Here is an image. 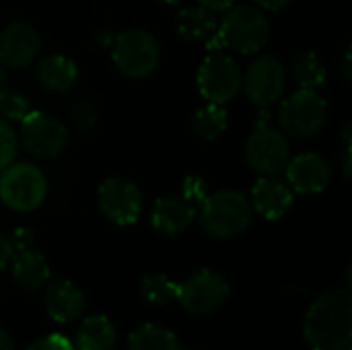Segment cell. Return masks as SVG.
Listing matches in <instances>:
<instances>
[{"mask_svg": "<svg viewBox=\"0 0 352 350\" xmlns=\"http://www.w3.org/2000/svg\"><path fill=\"white\" fill-rule=\"evenodd\" d=\"M305 340L311 350H352L351 289H330L311 303Z\"/></svg>", "mask_w": 352, "mask_h": 350, "instance_id": "obj_1", "label": "cell"}, {"mask_svg": "<svg viewBox=\"0 0 352 350\" xmlns=\"http://www.w3.org/2000/svg\"><path fill=\"white\" fill-rule=\"evenodd\" d=\"M254 210L250 198L237 190H219L200 202L196 219L214 239H235L243 235L252 223Z\"/></svg>", "mask_w": 352, "mask_h": 350, "instance_id": "obj_2", "label": "cell"}, {"mask_svg": "<svg viewBox=\"0 0 352 350\" xmlns=\"http://www.w3.org/2000/svg\"><path fill=\"white\" fill-rule=\"evenodd\" d=\"M217 39L241 56L258 54L270 41V21L256 4H233L219 23Z\"/></svg>", "mask_w": 352, "mask_h": 350, "instance_id": "obj_3", "label": "cell"}, {"mask_svg": "<svg viewBox=\"0 0 352 350\" xmlns=\"http://www.w3.org/2000/svg\"><path fill=\"white\" fill-rule=\"evenodd\" d=\"M47 198L45 173L29 161H12L0 171V200L14 212H33Z\"/></svg>", "mask_w": 352, "mask_h": 350, "instance_id": "obj_4", "label": "cell"}, {"mask_svg": "<svg viewBox=\"0 0 352 350\" xmlns=\"http://www.w3.org/2000/svg\"><path fill=\"white\" fill-rule=\"evenodd\" d=\"M111 62L128 78H144L153 74L161 60L157 37L140 27L116 33L111 43Z\"/></svg>", "mask_w": 352, "mask_h": 350, "instance_id": "obj_5", "label": "cell"}, {"mask_svg": "<svg viewBox=\"0 0 352 350\" xmlns=\"http://www.w3.org/2000/svg\"><path fill=\"white\" fill-rule=\"evenodd\" d=\"M328 122V103L314 89H299L278 109L280 132L293 138H311Z\"/></svg>", "mask_w": 352, "mask_h": 350, "instance_id": "obj_6", "label": "cell"}, {"mask_svg": "<svg viewBox=\"0 0 352 350\" xmlns=\"http://www.w3.org/2000/svg\"><path fill=\"white\" fill-rule=\"evenodd\" d=\"M231 293L229 281L210 268L198 270L177 283V303L192 316H206L221 307Z\"/></svg>", "mask_w": 352, "mask_h": 350, "instance_id": "obj_7", "label": "cell"}, {"mask_svg": "<svg viewBox=\"0 0 352 350\" xmlns=\"http://www.w3.org/2000/svg\"><path fill=\"white\" fill-rule=\"evenodd\" d=\"M19 144L39 159L58 157L68 144V128L62 120L45 111H31L21 120Z\"/></svg>", "mask_w": 352, "mask_h": 350, "instance_id": "obj_8", "label": "cell"}, {"mask_svg": "<svg viewBox=\"0 0 352 350\" xmlns=\"http://www.w3.org/2000/svg\"><path fill=\"white\" fill-rule=\"evenodd\" d=\"M200 95L208 103H229L241 89V70L229 54H210L196 72Z\"/></svg>", "mask_w": 352, "mask_h": 350, "instance_id": "obj_9", "label": "cell"}, {"mask_svg": "<svg viewBox=\"0 0 352 350\" xmlns=\"http://www.w3.org/2000/svg\"><path fill=\"white\" fill-rule=\"evenodd\" d=\"M291 159L289 136L272 126H258L245 142V161L260 175H278Z\"/></svg>", "mask_w": 352, "mask_h": 350, "instance_id": "obj_10", "label": "cell"}, {"mask_svg": "<svg viewBox=\"0 0 352 350\" xmlns=\"http://www.w3.org/2000/svg\"><path fill=\"white\" fill-rule=\"evenodd\" d=\"M97 202L101 212L116 225H134L144 208V196L138 184L128 177H107L97 190Z\"/></svg>", "mask_w": 352, "mask_h": 350, "instance_id": "obj_11", "label": "cell"}, {"mask_svg": "<svg viewBox=\"0 0 352 350\" xmlns=\"http://www.w3.org/2000/svg\"><path fill=\"white\" fill-rule=\"evenodd\" d=\"M241 87L254 105L270 107L285 95L287 68L274 56H258L241 74Z\"/></svg>", "mask_w": 352, "mask_h": 350, "instance_id": "obj_12", "label": "cell"}, {"mask_svg": "<svg viewBox=\"0 0 352 350\" xmlns=\"http://www.w3.org/2000/svg\"><path fill=\"white\" fill-rule=\"evenodd\" d=\"M287 184L295 194H320L332 182V165L318 153H301L291 157L287 167Z\"/></svg>", "mask_w": 352, "mask_h": 350, "instance_id": "obj_13", "label": "cell"}, {"mask_svg": "<svg viewBox=\"0 0 352 350\" xmlns=\"http://www.w3.org/2000/svg\"><path fill=\"white\" fill-rule=\"evenodd\" d=\"M41 47L39 33L33 25L25 21L8 23L0 33V62L6 68L29 66Z\"/></svg>", "mask_w": 352, "mask_h": 350, "instance_id": "obj_14", "label": "cell"}, {"mask_svg": "<svg viewBox=\"0 0 352 350\" xmlns=\"http://www.w3.org/2000/svg\"><path fill=\"white\" fill-rule=\"evenodd\" d=\"M295 200V192L287 184V179L278 175H260V179L252 188V210L258 212L266 221H278L285 217Z\"/></svg>", "mask_w": 352, "mask_h": 350, "instance_id": "obj_15", "label": "cell"}, {"mask_svg": "<svg viewBox=\"0 0 352 350\" xmlns=\"http://www.w3.org/2000/svg\"><path fill=\"white\" fill-rule=\"evenodd\" d=\"M196 215H198L196 206L186 198L161 196L153 206L151 225L161 235H179L196 221Z\"/></svg>", "mask_w": 352, "mask_h": 350, "instance_id": "obj_16", "label": "cell"}, {"mask_svg": "<svg viewBox=\"0 0 352 350\" xmlns=\"http://www.w3.org/2000/svg\"><path fill=\"white\" fill-rule=\"evenodd\" d=\"M43 305H45L47 316L56 324H68V322H74L82 314L85 297L74 283L56 281L47 287L45 297H43Z\"/></svg>", "mask_w": 352, "mask_h": 350, "instance_id": "obj_17", "label": "cell"}, {"mask_svg": "<svg viewBox=\"0 0 352 350\" xmlns=\"http://www.w3.org/2000/svg\"><path fill=\"white\" fill-rule=\"evenodd\" d=\"M37 80L45 91L64 95V93L72 91V87L76 85L78 66L72 58H68L64 54L45 56L37 64Z\"/></svg>", "mask_w": 352, "mask_h": 350, "instance_id": "obj_18", "label": "cell"}, {"mask_svg": "<svg viewBox=\"0 0 352 350\" xmlns=\"http://www.w3.org/2000/svg\"><path fill=\"white\" fill-rule=\"evenodd\" d=\"M217 29H219V21L214 12H210L208 8L200 4L184 6L175 14V31L184 41H190V43L210 41L217 37Z\"/></svg>", "mask_w": 352, "mask_h": 350, "instance_id": "obj_19", "label": "cell"}, {"mask_svg": "<svg viewBox=\"0 0 352 350\" xmlns=\"http://www.w3.org/2000/svg\"><path fill=\"white\" fill-rule=\"evenodd\" d=\"M12 278L19 289L27 293H35L43 289L50 281V264L43 254L25 250L19 254H12Z\"/></svg>", "mask_w": 352, "mask_h": 350, "instance_id": "obj_20", "label": "cell"}, {"mask_svg": "<svg viewBox=\"0 0 352 350\" xmlns=\"http://www.w3.org/2000/svg\"><path fill=\"white\" fill-rule=\"evenodd\" d=\"M289 72L301 89L318 91L328 80V68H326L324 60L314 50L297 52L289 62Z\"/></svg>", "mask_w": 352, "mask_h": 350, "instance_id": "obj_21", "label": "cell"}, {"mask_svg": "<svg viewBox=\"0 0 352 350\" xmlns=\"http://www.w3.org/2000/svg\"><path fill=\"white\" fill-rule=\"evenodd\" d=\"M74 350H111L116 344V328L105 316L87 318L74 338Z\"/></svg>", "mask_w": 352, "mask_h": 350, "instance_id": "obj_22", "label": "cell"}, {"mask_svg": "<svg viewBox=\"0 0 352 350\" xmlns=\"http://www.w3.org/2000/svg\"><path fill=\"white\" fill-rule=\"evenodd\" d=\"M229 126V111L221 103H206L200 107L192 118V130L202 140H217L227 132Z\"/></svg>", "mask_w": 352, "mask_h": 350, "instance_id": "obj_23", "label": "cell"}, {"mask_svg": "<svg viewBox=\"0 0 352 350\" xmlns=\"http://www.w3.org/2000/svg\"><path fill=\"white\" fill-rule=\"evenodd\" d=\"M128 350H186L177 336L157 324H144L136 328L128 338Z\"/></svg>", "mask_w": 352, "mask_h": 350, "instance_id": "obj_24", "label": "cell"}, {"mask_svg": "<svg viewBox=\"0 0 352 350\" xmlns=\"http://www.w3.org/2000/svg\"><path fill=\"white\" fill-rule=\"evenodd\" d=\"M138 291L151 305H169L177 299V283L165 274H144L138 283Z\"/></svg>", "mask_w": 352, "mask_h": 350, "instance_id": "obj_25", "label": "cell"}, {"mask_svg": "<svg viewBox=\"0 0 352 350\" xmlns=\"http://www.w3.org/2000/svg\"><path fill=\"white\" fill-rule=\"evenodd\" d=\"M31 101L29 97L14 89V87H2L0 89V118L8 122H21L31 113Z\"/></svg>", "mask_w": 352, "mask_h": 350, "instance_id": "obj_26", "label": "cell"}, {"mask_svg": "<svg viewBox=\"0 0 352 350\" xmlns=\"http://www.w3.org/2000/svg\"><path fill=\"white\" fill-rule=\"evenodd\" d=\"M97 107L91 99H76L70 105V124L78 134H89L97 124Z\"/></svg>", "mask_w": 352, "mask_h": 350, "instance_id": "obj_27", "label": "cell"}, {"mask_svg": "<svg viewBox=\"0 0 352 350\" xmlns=\"http://www.w3.org/2000/svg\"><path fill=\"white\" fill-rule=\"evenodd\" d=\"M16 153H19V134L6 120L0 118V171L16 159Z\"/></svg>", "mask_w": 352, "mask_h": 350, "instance_id": "obj_28", "label": "cell"}, {"mask_svg": "<svg viewBox=\"0 0 352 350\" xmlns=\"http://www.w3.org/2000/svg\"><path fill=\"white\" fill-rule=\"evenodd\" d=\"M340 163H342V175L349 182L352 173V122H344L340 130Z\"/></svg>", "mask_w": 352, "mask_h": 350, "instance_id": "obj_29", "label": "cell"}, {"mask_svg": "<svg viewBox=\"0 0 352 350\" xmlns=\"http://www.w3.org/2000/svg\"><path fill=\"white\" fill-rule=\"evenodd\" d=\"M208 196V190H206V182L198 175H188L184 179V186H182V198H186L188 202L196 204V202H202L204 198Z\"/></svg>", "mask_w": 352, "mask_h": 350, "instance_id": "obj_30", "label": "cell"}, {"mask_svg": "<svg viewBox=\"0 0 352 350\" xmlns=\"http://www.w3.org/2000/svg\"><path fill=\"white\" fill-rule=\"evenodd\" d=\"M33 241H35V235H33V229H31V227H16V229L8 235V243H10V248H12V254L31 250Z\"/></svg>", "mask_w": 352, "mask_h": 350, "instance_id": "obj_31", "label": "cell"}, {"mask_svg": "<svg viewBox=\"0 0 352 350\" xmlns=\"http://www.w3.org/2000/svg\"><path fill=\"white\" fill-rule=\"evenodd\" d=\"M27 350H74V344L64 334H50L45 338L35 340Z\"/></svg>", "mask_w": 352, "mask_h": 350, "instance_id": "obj_32", "label": "cell"}, {"mask_svg": "<svg viewBox=\"0 0 352 350\" xmlns=\"http://www.w3.org/2000/svg\"><path fill=\"white\" fill-rule=\"evenodd\" d=\"M12 260V248L8 243V235L0 231V270H4Z\"/></svg>", "mask_w": 352, "mask_h": 350, "instance_id": "obj_33", "label": "cell"}, {"mask_svg": "<svg viewBox=\"0 0 352 350\" xmlns=\"http://www.w3.org/2000/svg\"><path fill=\"white\" fill-rule=\"evenodd\" d=\"M198 4L208 8L210 12H225L235 4V0H198Z\"/></svg>", "mask_w": 352, "mask_h": 350, "instance_id": "obj_34", "label": "cell"}, {"mask_svg": "<svg viewBox=\"0 0 352 350\" xmlns=\"http://www.w3.org/2000/svg\"><path fill=\"white\" fill-rule=\"evenodd\" d=\"M293 0H254V4L262 10H270V12H276V10H283L291 4Z\"/></svg>", "mask_w": 352, "mask_h": 350, "instance_id": "obj_35", "label": "cell"}, {"mask_svg": "<svg viewBox=\"0 0 352 350\" xmlns=\"http://www.w3.org/2000/svg\"><path fill=\"white\" fill-rule=\"evenodd\" d=\"M340 74L344 78V83H351L352 80V72H351V47H346V54L340 62Z\"/></svg>", "mask_w": 352, "mask_h": 350, "instance_id": "obj_36", "label": "cell"}, {"mask_svg": "<svg viewBox=\"0 0 352 350\" xmlns=\"http://www.w3.org/2000/svg\"><path fill=\"white\" fill-rule=\"evenodd\" d=\"M113 39H116V33H111V31H99L97 33V41L101 47H111Z\"/></svg>", "mask_w": 352, "mask_h": 350, "instance_id": "obj_37", "label": "cell"}, {"mask_svg": "<svg viewBox=\"0 0 352 350\" xmlns=\"http://www.w3.org/2000/svg\"><path fill=\"white\" fill-rule=\"evenodd\" d=\"M0 350H14V344L4 328H0Z\"/></svg>", "mask_w": 352, "mask_h": 350, "instance_id": "obj_38", "label": "cell"}, {"mask_svg": "<svg viewBox=\"0 0 352 350\" xmlns=\"http://www.w3.org/2000/svg\"><path fill=\"white\" fill-rule=\"evenodd\" d=\"M6 87V66L0 62V89Z\"/></svg>", "mask_w": 352, "mask_h": 350, "instance_id": "obj_39", "label": "cell"}, {"mask_svg": "<svg viewBox=\"0 0 352 350\" xmlns=\"http://www.w3.org/2000/svg\"><path fill=\"white\" fill-rule=\"evenodd\" d=\"M163 4H175V2H179V0H161Z\"/></svg>", "mask_w": 352, "mask_h": 350, "instance_id": "obj_40", "label": "cell"}]
</instances>
